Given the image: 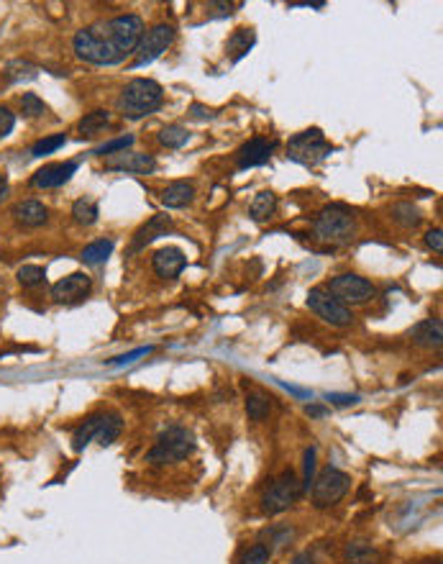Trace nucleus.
I'll return each instance as SVG.
<instances>
[{
    "label": "nucleus",
    "mask_w": 443,
    "mask_h": 564,
    "mask_svg": "<svg viewBox=\"0 0 443 564\" xmlns=\"http://www.w3.org/2000/svg\"><path fill=\"white\" fill-rule=\"evenodd\" d=\"M92 288V280L85 272H72L70 277H64L59 280L51 288V298H54L56 303H77L82 300Z\"/></svg>",
    "instance_id": "nucleus-13"
},
{
    "label": "nucleus",
    "mask_w": 443,
    "mask_h": 564,
    "mask_svg": "<svg viewBox=\"0 0 443 564\" xmlns=\"http://www.w3.org/2000/svg\"><path fill=\"white\" fill-rule=\"evenodd\" d=\"M172 228V216L167 213H156L146 223L141 226L139 231L134 233V239H131V247H128V254H136L141 249H146L151 241H156L159 236H167V231Z\"/></svg>",
    "instance_id": "nucleus-14"
},
{
    "label": "nucleus",
    "mask_w": 443,
    "mask_h": 564,
    "mask_svg": "<svg viewBox=\"0 0 443 564\" xmlns=\"http://www.w3.org/2000/svg\"><path fill=\"white\" fill-rule=\"evenodd\" d=\"M6 75H8V80H11V82H23V80H34L36 75H39V70H36L31 62L15 59V62H8Z\"/></svg>",
    "instance_id": "nucleus-31"
},
{
    "label": "nucleus",
    "mask_w": 443,
    "mask_h": 564,
    "mask_svg": "<svg viewBox=\"0 0 443 564\" xmlns=\"http://www.w3.org/2000/svg\"><path fill=\"white\" fill-rule=\"evenodd\" d=\"M111 113L108 111H92V113H87L82 121L77 123V128H80V134L82 136H95V134H100V131H106L108 126H111Z\"/></svg>",
    "instance_id": "nucleus-24"
},
{
    "label": "nucleus",
    "mask_w": 443,
    "mask_h": 564,
    "mask_svg": "<svg viewBox=\"0 0 443 564\" xmlns=\"http://www.w3.org/2000/svg\"><path fill=\"white\" fill-rule=\"evenodd\" d=\"M106 169L116 172H134V175H149L156 169V159L151 154H141V152H118V154L106 157Z\"/></svg>",
    "instance_id": "nucleus-12"
},
{
    "label": "nucleus",
    "mask_w": 443,
    "mask_h": 564,
    "mask_svg": "<svg viewBox=\"0 0 443 564\" xmlns=\"http://www.w3.org/2000/svg\"><path fill=\"white\" fill-rule=\"evenodd\" d=\"M277 149L275 139H261V136H254L251 141H247L244 147L239 149L236 154V164L239 169H251V167H261L272 159V152Z\"/></svg>",
    "instance_id": "nucleus-11"
},
{
    "label": "nucleus",
    "mask_w": 443,
    "mask_h": 564,
    "mask_svg": "<svg viewBox=\"0 0 443 564\" xmlns=\"http://www.w3.org/2000/svg\"><path fill=\"white\" fill-rule=\"evenodd\" d=\"M103 421H106V413H95V416H90L85 423H80L77 431L72 434V449L82 451L85 446L90 444V441H95V436H98V431H100V426H103Z\"/></svg>",
    "instance_id": "nucleus-21"
},
{
    "label": "nucleus",
    "mask_w": 443,
    "mask_h": 564,
    "mask_svg": "<svg viewBox=\"0 0 443 564\" xmlns=\"http://www.w3.org/2000/svg\"><path fill=\"white\" fill-rule=\"evenodd\" d=\"M134 144V136L126 134V136H118V139L108 141V144H103V147L95 149V154L98 157H111V154H118V152H126L128 147Z\"/></svg>",
    "instance_id": "nucleus-35"
},
{
    "label": "nucleus",
    "mask_w": 443,
    "mask_h": 564,
    "mask_svg": "<svg viewBox=\"0 0 443 564\" xmlns=\"http://www.w3.org/2000/svg\"><path fill=\"white\" fill-rule=\"evenodd\" d=\"M325 290H328L333 298H338L344 305H349V303L364 305L377 295V288H374L372 282L364 280V277H359V275H351V272L333 277L331 285H328Z\"/></svg>",
    "instance_id": "nucleus-9"
},
{
    "label": "nucleus",
    "mask_w": 443,
    "mask_h": 564,
    "mask_svg": "<svg viewBox=\"0 0 443 564\" xmlns=\"http://www.w3.org/2000/svg\"><path fill=\"white\" fill-rule=\"evenodd\" d=\"M349 485H351V479L349 474L336 470V467H325L320 470L316 479H313V505L316 508H331L336 505L346 493H349Z\"/></svg>",
    "instance_id": "nucleus-7"
},
{
    "label": "nucleus",
    "mask_w": 443,
    "mask_h": 564,
    "mask_svg": "<svg viewBox=\"0 0 443 564\" xmlns=\"http://www.w3.org/2000/svg\"><path fill=\"white\" fill-rule=\"evenodd\" d=\"M289 564H316V559L310 557V551H303V554H297Z\"/></svg>",
    "instance_id": "nucleus-44"
},
{
    "label": "nucleus",
    "mask_w": 443,
    "mask_h": 564,
    "mask_svg": "<svg viewBox=\"0 0 443 564\" xmlns=\"http://www.w3.org/2000/svg\"><path fill=\"white\" fill-rule=\"evenodd\" d=\"M292 536H295V531L287 529V526H282V529H267V531H264V539H269V544H272V546H285V544H287Z\"/></svg>",
    "instance_id": "nucleus-38"
},
{
    "label": "nucleus",
    "mask_w": 443,
    "mask_h": 564,
    "mask_svg": "<svg viewBox=\"0 0 443 564\" xmlns=\"http://www.w3.org/2000/svg\"><path fill=\"white\" fill-rule=\"evenodd\" d=\"M141 36H144L141 16L126 13L95 26L80 28L72 44L80 59L98 67H108V64H120L128 54H134Z\"/></svg>",
    "instance_id": "nucleus-1"
},
{
    "label": "nucleus",
    "mask_w": 443,
    "mask_h": 564,
    "mask_svg": "<svg viewBox=\"0 0 443 564\" xmlns=\"http://www.w3.org/2000/svg\"><path fill=\"white\" fill-rule=\"evenodd\" d=\"M164 103L162 85L146 78H136L123 87L118 100V108L126 118H144L149 113L159 111Z\"/></svg>",
    "instance_id": "nucleus-2"
},
{
    "label": "nucleus",
    "mask_w": 443,
    "mask_h": 564,
    "mask_svg": "<svg viewBox=\"0 0 443 564\" xmlns=\"http://www.w3.org/2000/svg\"><path fill=\"white\" fill-rule=\"evenodd\" d=\"M382 554L366 541H351L344 549V564H380Z\"/></svg>",
    "instance_id": "nucleus-20"
},
{
    "label": "nucleus",
    "mask_w": 443,
    "mask_h": 564,
    "mask_svg": "<svg viewBox=\"0 0 443 564\" xmlns=\"http://www.w3.org/2000/svg\"><path fill=\"white\" fill-rule=\"evenodd\" d=\"M15 277H18V282H21L23 288H36V285L44 282L46 272H44V267H39V264H23Z\"/></svg>",
    "instance_id": "nucleus-32"
},
{
    "label": "nucleus",
    "mask_w": 443,
    "mask_h": 564,
    "mask_svg": "<svg viewBox=\"0 0 443 564\" xmlns=\"http://www.w3.org/2000/svg\"><path fill=\"white\" fill-rule=\"evenodd\" d=\"M277 208V197L275 192H259V195L254 197L251 205H249V216H251L254 221H267L272 213H275Z\"/></svg>",
    "instance_id": "nucleus-25"
},
{
    "label": "nucleus",
    "mask_w": 443,
    "mask_h": 564,
    "mask_svg": "<svg viewBox=\"0 0 443 564\" xmlns=\"http://www.w3.org/2000/svg\"><path fill=\"white\" fill-rule=\"evenodd\" d=\"M333 147L325 141L323 131L320 128H308L303 134H295L287 144V157L292 162L303 164V167H313L320 159L331 154Z\"/></svg>",
    "instance_id": "nucleus-5"
},
{
    "label": "nucleus",
    "mask_w": 443,
    "mask_h": 564,
    "mask_svg": "<svg viewBox=\"0 0 443 564\" xmlns=\"http://www.w3.org/2000/svg\"><path fill=\"white\" fill-rule=\"evenodd\" d=\"M75 172H77V162L46 164V167H42L31 177V185H34V188H59V185L70 183Z\"/></svg>",
    "instance_id": "nucleus-15"
},
{
    "label": "nucleus",
    "mask_w": 443,
    "mask_h": 564,
    "mask_svg": "<svg viewBox=\"0 0 443 564\" xmlns=\"http://www.w3.org/2000/svg\"><path fill=\"white\" fill-rule=\"evenodd\" d=\"M113 239H98L92 241V244H87V247L82 249V254H80V259L85 262V264H90V267H98V264H106L108 257L113 254Z\"/></svg>",
    "instance_id": "nucleus-23"
},
{
    "label": "nucleus",
    "mask_w": 443,
    "mask_h": 564,
    "mask_svg": "<svg viewBox=\"0 0 443 564\" xmlns=\"http://www.w3.org/2000/svg\"><path fill=\"white\" fill-rule=\"evenodd\" d=\"M443 233H441V228H430L428 233H425V244H428L433 252H443V239H441Z\"/></svg>",
    "instance_id": "nucleus-42"
},
{
    "label": "nucleus",
    "mask_w": 443,
    "mask_h": 564,
    "mask_svg": "<svg viewBox=\"0 0 443 564\" xmlns=\"http://www.w3.org/2000/svg\"><path fill=\"white\" fill-rule=\"evenodd\" d=\"M190 113H192V118H197V121H205V118H213V116H216V111L200 106V103H192Z\"/></svg>",
    "instance_id": "nucleus-43"
},
{
    "label": "nucleus",
    "mask_w": 443,
    "mask_h": 564,
    "mask_svg": "<svg viewBox=\"0 0 443 564\" xmlns=\"http://www.w3.org/2000/svg\"><path fill=\"white\" fill-rule=\"evenodd\" d=\"M159 141H162L167 149H182L185 144L190 141V134H187V128L185 126L172 123V126H164L162 131H159Z\"/></svg>",
    "instance_id": "nucleus-28"
},
{
    "label": "nucleus",
    "mask_w": 443,
    "mask_h": 564,
    "mask_svg": "<svg viewBox=\"0 0 443 564\" xmlns=\"http://www.w3.org/2000/svg\"><path fill=\"white\" fill-rule=\"evenodd\" d=\"M254 44H256V34H254L251 28H236L231 34V39H228V44H225V49H228L233 62H239V59H244L251 51Z\"/></svg>",
    "instance_id": "nucleus-22"
},
{
    "label": "nucleus",
    "mask_w": 443,
    "mask_h": 564,
    "mask_svg": "<svg viewBox=\"0 0 443 564\" xmlns=\"http://www.w3.org/2000/svg\"><path fill=\"white\" fill-rule=\"evenodd\" d=\"M392 219L405 228H416V226H420L423 216L413 203H397L392 208Z\"/></svg>",
    "instance_id": "nucleus-29"
},
{
    "label": "nucleus",
    "mask_w": 443,
    "mask_h": 564,
    "mask_svg": "<svg viewBox=\"0 0 443 564\" xmlns=\"http://www.w3.org/2000/svg\"><path fill=\"white\" fill-rule=\"evenodd\" d=\"M300 495H303V485L295 477V472H282L261 498V510L267 515H280L295 505Z\"/></svg>",
    "instance_id": "nucleus-6"
},
{
    "label": "nucleus",
    "mask_w": 443,
    "mask_h": 564,
    "mask_svg": "<svg viewBox=\"0 0 443 564\" xmlns=\"http://www.w3.org/2000/svg\"><path fill=\"white\" fill-rule=\"evenodd\" d=\"M308 308L316 313L323 324H331V326H338V329H344V326H349L354 321L351 316V308L349 305H344L338 298H333L331 293L325 288H313L308 293Z\"/></svg>",
    "instance_id": "nucleus-8"
},
{
    "label": "nucleus",
    "mask_w": 443,
    "mask_h": 564,
    "mask_svg": "<svg viewBox=\"0 0 443 564\" xmlns=\"http://www.w3.org/2000/svg\"><path fill=\"white\" fill-rule=\"evenodd\" d=\"M98 216H100L98 203L90 200V197H80V200H75V205H72V219L80 226H92L98 221Z\"/></svg>",
    "instance_id": "nucleus-26"
},
{
    "label": "nucleus",
    "mask_w": 443,
    "mask_h": 564,
    "mask_svg": "<svg viewBox=\"0 0 443 564\" xmlns=\"http://www.w3.org/2000/svg\"><path fill=\"white\" fill-rule=\"evenodd\" d=\"M172 42H175V26H169V23H156L154 28L144 31L139 47H136L134 67H144V64L159 59L172 47Z\"/></svg>",
    "instance_id": "nucleus-10"
},
{
    "label": "nucleus",
    "mask_w": 443,
    "mask_h": 564,
    "mask_svg": "<svg viewBox=\"0 0 443 564\" xmlns=\"http://www.w3.org/2000/svg\"><path fill=\"white\" fill-rule=\"evenodd\" d=\"M325 400L338 405V408H349V405H356L359 403V395H338V393H328Z\"/></svg>",
    "instance_id": "nucleus-40"
},
{
    "label": "nucleus",
    "mask_w": 443,
    "mask_h": 564,
    "mask_svg": "<svg viewBox=\"0 0 443 564\" xmlns=\"http://www.w3.org/2000/svg\"><path fill=\"white\" fill-rule=\"evenodd\" d=\"M239 564H269V549L264 544H254L251 549L241 557Z\"/></svg>",
    "instance_id": "nucleus-36"
},
{
    "label": "nucleus",
    "mask_w": 443,
    "mask_h": 564,
    "mask_svg": "<svg viewBox=\"0 0 443 564\" xmlns=\"http://www.w3.org/2000/svg\"><path fill=\"white\" fill-rule=\"evenodd\" d=\"M185 264H187V259H185L182 249L177 247H164L159 252H154V257H151V267L164 280H172V277L180 275L185 269Z\"/></svg>",
    "instance_id": "nucleus-16"
},
{
    "label": "nucleus",
    "mask_w": 443,
    "mask_h": 564,
    "mask_svg": "<svg viewBox=\"0 0 443 564\" xmlns=\"http://www.w3.org/2000/svg\"><path fill=\"white\" fill-rule=\"evenodd\" d=\"M195 451V439L182 426H169L167 431L159 434L151 451L146 454L149 465H172V462H182Z\"/></svg>",
    "instance_id": "nucleus-3"
},
{
    "label": "nucleus",
    "mask_w": 443,
    "mask_h": 564,
    "mask_svg": "<svg viewBox=\"0 0 443 564\" xmlns=\"http://www.w3.org/2000/svg\"><path fill=\"white\" fill-rule=\"evenodd\" d=\"M269 410H272V403H269L267 395L261 393L247 395V413L251 421H264L269 416Z\"/></svg>",
    "instance_id": "nucleus-30"
},
{
    "label": "nucleus",
    "mask_w": 443,
    "mask_h": 564,
    "mask_svg": "<svg viewBox=\"0 0 443 564\" xmlns=\"http://www.w3.org/2000/svg\"><path fill=\"white\" fill-rule=\"evenodd\" d=\"M120 431H123V421H120L118 413H106V421L100 426L95 441H98L100 446H111L113 441L120 436Z\"/></svg>",
    "instance_id": "nucleus-27"
},
{
    "label": "nucleus",
    "mask_w": 443,
    "mask_h": 564,
    "mask_svg": "<svg viewBox=\"0 0 443 564\" xmlns=\"http://www.w3.org/2000/svg\"><path fill=\"white\" fill-rule=\"evenodd\" d=\"M11 213H13V219L21 226H26V228H39V226H44L49 221L46 205L39 203V200H23V203L15 205Z\"/></svg>",
    "instance_id": "nucleus-17"
},
{
    "label": "nucleus",
    "mask_w": 443,
    "mask_h": 564,
    "mask_svg": "<svg viewBox=\"0 0 443 564\" xmlns=\"http://www.w3.org/2000/svg\"><path fill=\"white\" fill-rule=\"evenodd\" d=\"M6 195H8V180L6 175H0V203L6 200Z\"/></svg>",
    "instance_id": "nucleus-46"
},
{
    "label": "nucleus",
    "mask_w": 443,
    "mask_h": 564,
    "mask_svg": "<svg viewBox=\"0 0 443 564\" xmlns=\"http://www.w3.org/2000/svg\"><path fill=\"white\" fill-rule=\"evenodd\" d=\"M21 111H23V116H28V118H39V116L46 113V103H44L36 92H23Z\"/></svg>",
    "instance_id": "nucleus-34"
},
{
    "label": "nucleus",
    "mask_w": 443,
    "mask_h": 564,
    "mask_svg": "<svg viewBox=\"0 0 443 564\" xmlns=\"http://www.w3.org/2000/svg\"><path fill=\"white\" fill-rule=\"evenodd\" d=\"M313 231H316V239L320 241L344 244L356 231V221H354L351 211H346L344 205H328V208H323V211L318 213Z\"/></svg>",
    "instance_id": "nucleus-4"
},
{
    "label": "nucleus",
    "mask_w": 443,
    "mask_h": 564,
    "mask_svg": "<svg viewBox=\"0 0 443 564\" xmlns=\"http://www.w3.org/2000/svg\"><path fill=\"white\" fill-rule=\"evenodd\" d=\"M313 479H316V446H308L305 449V477H303V493L305 490H310V485H313Z\"/></svg>",
    "instance_id": "nucleus-37"
},
{
    "label": "nucleus",
    "mask_w": 443,
    "mask_h": 564,
    "mask_svg": "<svg viewBox=\"0 0 443 564\" xmlns=\"http://www.w3.org/2000/svg\"><path fill=\"white\" fill-rule=\"evenodd\" d=\"M192 197H195V188H192L190 183H172L167 185L162 190V195H159V200H162L164 208H185V205L192 203Z\"/></svg>",
    "instance_id": "nucleus-19"
},
{
    "label": "nucleus",
    "mask_w": 443,
    "mask_h": 564,
    "mask_svg": "<svg viewBox=\"0 0 443 564\" xmlns=\"http://www.w3.org/2000/svg\"><path fill=\"white\" fill-rule=\"evenodd\" d=\"M64 141H67V136L64 134H54V136H46V139L36 141L34 149H31V154L34 157H46V154H54L56 149L64 147Z\"/></svg>",
    "instance_id": "nucleus-33"
},
{
    "label": "nucleus",
    "mask_w": 443,
    "mask_h": 564,
    "mask_svg": "<svg viewBox=\"0 0 443 564\" xmlns=\"http://www.w3.org/2000/svg\"><path fill=\"white\" fill-rule=\"evenodd\" d=\"M413 341L418 346H425V349H441V341H443V324L441 318H425L420 324L410 331Z\"/></svg>",
    "instance_id": "nucleus-18"
},
{
    "label": "nucleus",
    "mask_w": 443,
    "mask_h": 564,
    "mask_svg": "<svg viewBox=\"0 0 443 564\" xmlns=\"http://www.w3.org/2000/svg\"><path fill=\"white\" fill-rule=\"evenodd\" d=\"M15 126V116L8 108L0 106V136H8Z\"/></svg>",
    "instance_id": "nucleus-41"
},
{
    "label": "nucleus",
    "mask_w": 443,
    "mask_h": 564,
    "mask_svg": "<svg viewBox=\"0 0 443 564\" xmlns=\"http://www.w3.org/2000/svg\"><path fill=\"white\" fill-rule=\"evenodd\" d=\"M308 416H316V418H323L325 416V408H320V405H308Z\"/></svg>",
    "instance_id": "nucleus-45"
},
{
    "label": "nucleus",
    "mask_w": 443,
    "mask_h": 564,
    "mask_svg": "<svg viewBox=\"0 0 443 564\" xmlns=\"http://www.w3.org/2000/svg\"><path fill=\"white\" fill-rule=\"evenodd\" d=\"M146 354H151V346H141V349H134V352L128 354H120V357H116V360L108 362V367H126V364H134L139 357H146Z\"/></svg>",
    "instance_id": "nucleus-39"
}]
</instances>
